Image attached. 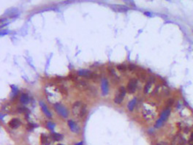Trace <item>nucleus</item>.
<instances>
[{
	"label": "nucleus",
	"instance_id": "nucleus-18",
	"mask_svg": "<svg viewBox=\"0 0 193 145\" xmlns=\"http://www.w3.org/2000/svg\"><path fill=\"white\" fill-rule=\"evenodd\" d=\"M118 70H124L127 69V67H126L125 65H118Z\"/></svg>",
	"mask_w": 193,
	"mask_h": 145
},
{
	"label": "nucleus",
	"instance_id": "nucleus-3",
	"mask_svg": "<svg viewBox=\"0 0 193 145\" xmlns=\"http://www.w3.org/2000/svg\"><path fill=\"white\" fill-rule=\"evenodd\" d=\"M54 109L56 110V111L63 118H68L69 113H68V109H66L63 105L60 104V103H55L54 104Z\"/></svg>",
	"mask_w": 193,
	"mask_h": 145
},
{
	"label": "nucleus",
	"instance_id": "nucleus-7",
	"mask_svg": "<svg viewBox=\"0 0 193 145\" xmlns=\"http://www.w3.org/2000/svg\"><path fill=\"white\" fill-rule=\"evenodd\" d=\"M78 74L81 76H84L86 78H92L94 76V74L91 71L88 70H78Z\"/></svg>",
	"mask_w": 193,
	"mask_h": 145
},
{
	"label": "nucleus",
	"instance_id": "nucleus-16",
	"mask_svg": "<svg viewBox=\"0 0 193 145\" xmlns=\"http://www.w3.org/2000/svg\"><path fill=\"white\" fill-rule=\"evenodd\" d=\"M55 126H56V124L51 123V122H48V123H47V127H48V128L49 130H51V131H54Z\"/></svg>",
	"mask_w": 193,
	"mask_h": 145
},
{
	"label": "nucleus",
	"instance_id": "nucleus-2",
	"mask_svg": "<svg viewBox=\"0 0 193 145\" xmlns=\"http://www.w3.org/2000/svg\"><path fill=\"white\" fill-rule=\"evenodd\" d=\"M126 95V88L124 86H121L119 88V90L117 91L116 96L114 98V102L117 103V104H120L122 103V101L124 100V97Z\"/></svg>",
	"mask_w": 193,
	"mask_h": 145
},
{
	"label": "nucleus",
	"instance_id": "nucleus-14",
	"mask_svg": "<svg viewBox=\"0 0 193 145\" xmlns=\"http://www.w3.org/2000/svg\"><path fill=\"white\" fill-rule=\"evenodd\" d=\"M29 99L28 95L26 93H22L20 97V101L23 104H27L29 103Z\"/></svg>",
	"mask_w": 193,
	"mask_h": 145
},
{
	"label": "nucleus",
	"instance_id": "nucleus-21",
	"mask_svg": "<svg viewBox=\"0 0 193 145\" xmlns=\"http://www.w3.org/2000/svg\"><path fill=\"white\" fill-rule=\"evenodd\" d=\"M135 68V67L134 65H130V68H129V69H130V70H133Z\"/></svg>",
	"mask_w": 193,
	"mask_h": 145
},
{
	"label": "nucleus",
	"instance_id": "nucleus-17",
	"mask_svg": "<svg viewBox=\"0 0 193 145\" xmlns=\"http://www.w3.org/2000/svg\"><path fill=\"white\" fill-rule=\"evenodd\" d=\"M163 123H164V122H162L160 119H159L157 121L156 124H155V127H157V128H158V127H160L162 125Z\"/></svg>",
	"mask_w": 193,
	"mask_h": 145
},
{
	"label": "nucleus",
	"instance_id": "nucleus-15",
	"mask_svg": "<svg viewBox=\"0 0 193 145\" xmlns=\"http://www.w3.org/2000/svg\"><path fill=\"white\" fill-rule=\"evenodd\" d=\"M152 81H148L146 86H144V92L145 93H148L149 92V90L151 89V86H152Z\"/></svg>",
	"mask_w": 193,
	"mask_h": 145
},
{
	"label": "nucleus",
	"instance_id": "nucleus-22",
	"mask_svg": "<svg viewBox=\"0 0 193 145\" xmlns=\"http://www.w3.org/2000/svg\"><path fill=\"white\" fill-rule=\"evenodd\" d=\"M75 145H83V142H82V141H80L79 143H77V144H75Z\"/></svg>",
	"mask_w": 193,
	"mask_h": 145
},
{
	"label": "nucleus",
	"instance_id": "nucleus-13",
	"mask_svg": "<svg viewBox=\"0 0 193 145\" xmlns=\"http://www.w3.org/2000/svg\"><path fill=\"white\" fill-rule=\"evenodd\" d=\"M136 103H137V99L136 98H133L132 100H131L129 103H128V104H127V108L128 109L132 111H133V109L135 108V105H136Z\"/></svg>",
	"mask_w": 193,
	"mask_h": 145
},
{
	"label": "nucleus",
	"instance_id": "nucleus-6",
	"mask_svg": "<svg viewBox=\"0 0 193 145\" xmlns=\"http://www.w3.org/2000/svg\"><path fill=\"white\" fill-rule=\"evenodd\" d=\"M68 124L70 131L72 132L78 133V132L80 131V127L78 126V125L73 120H68Z\"/></svg>",
	"mask_w": 193,
	"mask_h": 145
},
{
	"label": "nucleus",
	"instance_id": "nucleus-23",
	"mask_svg": "<svg viewBox=\"0 0 193 145\" xmlns=\"http://www.w3.org/2000/svg\"><path fill=\"white\" fill-rule=\"evenodd\" d=\"M57 145H64V144H58Z\"/></svg>",
	"mask_w": 193,
	"mask_h": 145
},
{
	"label": "nucleus",
	"instance_id": "nucleus-12",
	"mask_svg": "<svg viewBox=\"0 0 193 145\" xmlns=\"http://www.w3.org/2000/svg\"><path fill=\"white\" fill-rule=\"evenodd\" d=\"M41 144L42 145H50L51 144V139L48 136L45 134H42L40 137Z\"/></svg>",
	"mask_w": 193,
	"mask_h": 145
},
{
	"label": "nucleus",
	"instance_id": "nucleus-11",
	"mask_svg": "<svg viewBox=\"0 0 193 145\" xmlns=\"http://www.w3.org/2000/svg\"><path fill=\"white\" fill-rule=\"evenodd\" d=\"M170 113H171V110H170V109H165V110H164L162 112V114H161L160 119L162 120V122H165V120L167 119V118H168L169 115H170Z\"/></svg>",
	"mask_w": 193,
	"mask_h": 145
},
{
	"label": "nucleus",
	"instance_id": "nucleus-1",
	"mask_svg": "<svg viewBox=\"0 0 193 145\" xmlns=\"http://www.w3.org/2000/svg\"><path fill=\"white\" fill-rule=\"evenodd\" d=\"M72 114L78 118H83L86 113V106L81 101H77L72 106Z\"/></svg>",
	"mask_w": 193,
	"mask_h": 145
},
{
	"label": "nucleus",
	"instance_id": "nucleus-9",
	"mask_svg": "<svg viewBox=\"0 0 193 145\" xmlns=\"http://www.w3.org/2000/svg\"><path fill=\"white\" fill-rule=\"evenodd\" d=\"M40 106L41 109L43 110V113L45 114L48 117H51V116H52V115H51V113L50 112V111L48 110V107H47V106L45 105V103H43V101H40Z\"/></svg>",
	"mask_w": 193,
	"mask_h": 145
},
{
	"label": "nucleus",
	"instance_id": "nucleus-8",
	"mask_svg": "<svg viewBox=\"0 0 193 145\" xmlns=\"http://www.w3.org/2000/svg\"><path fill=\"white\" fill-rule=\"evenodd\" d=\"M8 125L11 128L15 129V128H18L21 125V121L18 119V118H14V119H12L8 123Z\"/></svg>",
	"mask_w": 193,
	"mask_h": 145
},
{
	"label": "nucleus",
	"instance_id": "nucleus-10",
	"mask_svg": "<svg viewBox=\"0 0 193 145\" xmlns=\"http://www.w3.org/2000/svg\"><path fill=\"white\" fill-rule=\"evenodd\" d=\"M50 138L54 141H60L63 139V136L58 133H52L50 135Z\"/></svg>",
	"mask_w": 193,
	"mask_h": 145
},
{
	"label": "nucleus",
	"instance_id": "nucleus-4",
	"mask_svg": "<svg viewBox=\"0 0 193 145\" xmlns=\"http://www.w3.org/2000/svg\"><path fill=\"white\" fill-rule=\"evenodd\" d=\"M138 81L135 78H131L129 81L127 86V90L128 91L129 93H134L137 88Z\"/></svg>",
	"mask_w": 193,
	"mask_h": 145
},
{
	"label": "nucleus",
	"instance_id": "nucleus-19",
	"mask_svg": "<svg viewBox=\"0 0 193 145\" xmlns=\"http://www.w3.org/2000/svg\"><path fill=\"white\" fill-rule=\"evenodd\" d=\"M188 143L189 145H193V133L191 134V136L188 141Z\"/></svg>",
	"mask_w": 193,
	"mask_h": 145
},
{
	"label": "nucleus",
	"instance_id": "nucleus-20",
	"mask_svg": "<svg viewBox=\"0 0 193 145\" xmlns=\"http://www.w3.org/2000/svg\"><path fill=\"white\" fill-rule=\"evenodd\" d=\"M173 99H170V100H168V102H167V106H171V105L173 104Z\"/></svg>",
	"mask_w": 193,
	"mask_h": 145
},
{
	"label": "nucleus",
	"instance_id": "nucleus-5",
	"mask_svg": "<svg viewBox=\"0 0 193 145\" xmlns=\"http://www.w3.org/2000/svg\"><path fill=\"white\" fill-rule=\"evenodd\" d=\"M101 90H102V94L103 96H106L108 94V82L106 78H103L101 82Z\"/></svg>",
	"mask_w": 193,
	"mask_h": 145
}]
</instances>
